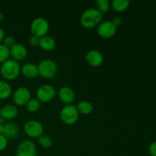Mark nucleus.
Returning a JSON list of instances; mask_svg holds the SVG:
<instances>
[{
	"label": "nucleus",
	"instance_id": "nucleus-17",
	"mask_svg": "<svg viewBox=\"0 0 156 156\" xmlns=\"http://www.w3.org/2000/svg\"><path fill=\"white\" fill-rule=\"evenodd\" d=\"M39 47L44 51H51L56 47V41L52 37L46 35L40 38Z\"/></svg>",
	"mask_w": 156,
	"mask_h": 156
},
{
	"label": "nucleus",
	"instance_id": "nucleus-13",
	"mask_svg": "<svg viewBox=\"0 0 156 156\" xmlns=\"http://www.w3.org/2000/svg\"><path fill=\"white\" fill-rule=\"evenodd\" d=\"M59 100L65 105H73L76 100V94L74 91L69 87L64 86L59 89Z\"/></svg>",
	"mask_w": 156,
	"mask_h": 156
},
{
	"label": "nucleus",
	"instance_id": "nucleus-26",
	"mask_svg": "<svg viewBox=\"0 0 156 156\" xmlns=\"http://www.w3.org/2000/svg\"><path fill=\"white\" fill-rule=\"evenodd\" d=\"M8 141L9 140L2 135H0V152H2L7 148L8 146Z\"/></svg>",
	"mask_w": 156,
	"mask_h": 156
},
{
	"label": "nucleus",
	"instance_id": "nucleus-15",
	"mask_svg": "<svg viewBox=\"0 0 156 156\" xmlns=\"http://www.w3.org/2000/svg\"><path fill=\"white\" fill-rule=\"evenodd\" d=\"M18 111L15 105H6L0 110V116L5 120H12L18 116Z\"/></svg>",
	"mask_w": 156,
	"mask_h": 156
},
{
	"label": "nucleus",
	"instance_id": "nucleus-29",
	"mask_svg": "<svg viewBox=\"0 0 156 156\" xmlns=\"http://www.w3.org/2000/svg\"><path fill=\"white\" fill-rule=\"evenodd\" d=\"M111 21H112L113 24H114V25H115L117 27L121 25V24H122L121 18H119V17H114V18H113V20Z\"/></svg>",
	"mask_w": 156,
	"mask_h": 156
},
{
	"label": "nucleus",
	"instance_id": "nucleus-21",
	"mask_svg": "<svg viewBox=\"0 0 156 156\" xmlns=\"http://www.w3.org/2000/svg\"><path fill=\"white\" fill-rule=\"evenodd\" d=\"M96 9L103 15L107 13L111 7V2L108 0H98L96 2Z\"/></svg>",
	"mask_w": 156,
	"mask_h": 156
},
{
	"label": "nucleus",
	"instance_id": "nucleus-4",
	"mask_svg": "<svg viewBox=\"0 0 156 156\" xmlns=\"http://www.w3.org/2000/svg\"><path fill=\"white\" fill-rule=\"evenodd\" d=\"M79 113L76 106L73 105H65L60 111V119L66 125L71 126L78 121Z\"/></svg>",
	"mask_w": 156,
	"mask_h": 156
},
{
	"label": "nucleus",
	"instance_id": "nucleus-9",
	"mask_svg": "<svg viewBox=\"0 0 156 156\" xmlns=\"http://www.w3.org/2000/svg\"><path fill=\"white\" fill-rule=\"evenodd\" d=\"M117 27L114 25L111 21H103L101 23L97 28L98 34L99 37L105 39L113 37L117 33Z\"/></svg>",
	"mask_w": 156,
	"mask_h": 156
},
{
	"label": "nucleus",
	"instance_id": "nucleus-12",
	"mask_svg": "<svg viewBox=\"0 0 156 156\" xmlns=\"http://www.w3.org/2000/svg\"><path fill=\"white\" fill-rule=\"evenodd\" d=\"M10 56L13 58L14 60L22 61L26 59L27 56V50L23 44L16 43L10 49Z\"/></svg>",
	"mask_w": 156,
	"mask_h": 156
},
{
	"label": "nucleus",
	"instance_id": "nucleus-7",
	"mask_svg": "<svg viewBox=\"0 0 156 156\" xmlns=\"http://www.w3.org/2000/svg\"><path fill=\"white\" fill-rule=\"evenodd\" d=\"M56 89L51 85L45 84L37 88L36 92L37 99L43 103L50 102L53 100L56 96Z\"/></svg>",
	"mask_w": 156,
	"mask_h": 156
},
{
	"label": "nucleus",
	"instance_id": "nucleus-3",
	"mask_svg": "<svg viewBox=\"0 0 156 156\" xmlns=\"http://www.w3.org/2000/svg\"><path fill=\"white\" fill-rule=\"evenodd\" d=\"M39 76L44 79H52L57 73V65L50 59H44L39 62L37 66Z\"/></svg>",
	"mask_w": 156,
	"mask_h": 156
},
{
	"label": "nucleus",
	"instance_id": "nucleus-18",
	"mask_svg": "<svg viewBox=\"0 0 156 156\" xmlns=\"http://www.w3.org/2000/svg\"><path fill=\"white\" fill-rule=\"evenodd\" d=\"M12 93L11 85L7 82L0 80V99L5 100L9 98Z\"/></svg>",
	"mask_w": 156,
	"mask_h": 156
},
{
	"label": "nucleus",
	"instance_id": "nucleus-19",
	"mask_svg": "<svg viewBox=\"0 0 156 156\" xmlns=\"http://www.w3.org/2000/svg\"><path fill=\"white\" fill-rule=\"evenodd\" d=\"M76 108L79 114L87 115L92 112L93 105H91V102L88 101H81L77 104Z\"/></svg>",
	"mask_w": 156,
	"mask_h": 156
},
{
	"label": "nucleus",
	"instance_id": "nucleus-16",
	"mask_svg": "<svg viewBox=\"0 0 156 156\" xmlns=\"http://www.w3.org/2000/svg\"><path fill=\"white\" fill-rule=\"evenodd\" d=\"M21 73L27 79H35L39 76L38 67L34 63H25L21 67Z\"/></svg>",
	"mask_w": 156,
	"mask_h": 156
},
{
	"label": "nucleus",
	"instance_id": "nucleus-5",
	"mask_svg": "<svg viewBox=\"0 0 156 156\" xmlns=\"http://www.w3.org/2000/svg\"><path fill=\"white\" fill-rule=\"evenodd\" d=\"M30 29L32 35L41 38L47 35L49 29H50V24L47 19H45L44 18H41V17H38L32 21Z\"/></svg>",
	"mask_w": 156,
	"mask_h": 156
},
{
	"label": "nucleus",
	"instance_id": "nucleus-24",
	"mask_svg": "<svg viewBox=\"0 0 156 156\" xmlns=\"http://www.w3.org/2000/svg\"><path fill=\"white\" fill-rule=\"evenodd\" d=\"M10 56V50L3 45L0 44V63H3L9 59Z\"/></svg>",
	"mask_w": 156,
	"mask_h": 156
},
{
	"label": "nucleus",
	"instance_id": "nucleus-25",
	"mask_svg": "<svg viewBox=\"0 0 156 156\" xmlns=\"http://www.w3.org/2000/svg\"><path fill=\"white\" fill-rule=\"evenodd\" d=\"M15 44H16V42H15V37H14L13 36H10V35L5 37L4 40H3L2 41L3 45L5 46V47H7V48H9V50H10Z\"/></svg>",
	"mask_w": 156,
	"mask_h": 156
},
{
	"label": "nucleus",
	"instance_id": "nucleus-10",
	"mask_svg": "<svg viewBox=\"0 0 156 156\" xmlns=\"http://www.w3.org/2000/svg\"><path fill=\"white\" fill-rule=\"evenodd\" d=\"M37 148L34 143L29 140L20 143L16 150V156H36Z\"/></svg>",
	"mask_w": 156,
	"mask_h": 156
},
{
	"label": "nucleus",
	"instance_id": "nucleus-30",
	"mask_svg": "<svg viewBox=\"0 0 156 156\" xmlns=\"http://www.w3.org/2000/svg\"><path fill=\"white\" fill-rule=\"evenodd\" d=\"M5 37V35L4 30H3L2 28L0 27V44H2V41L4 40Z\"/></svg>",
	"mask_w": 156,
	"mask_h": 156
},
{
	"label": "nucleus",
	"instance_id": "nucleus-28",
	"mask_svg": "<svg viewBox=\"0 0 156 156\" xmlns=\"http://www.w3.org/2000/svg\"><path fill=\"white\" fill-rule=\"evenodd\" d=\"M149 152L151 156H156V141L152 142L149 147Z\"/></svg>",
	"mask_w": 156,
	"mask_h": 156
},
{
	"label": "nucleus",
	"instance_id": "nucleus-32",
	"mask_svg": "<svg viewBox=\"0 0 156 156\" xmlns=\"http://www.w3.org/2000/svg\"><path fill=\"white\" fill-rule=\"evenodd\" d=\"M4 21V15L2 12H0V22H2Z\"/></svg>",
	"mask_w": 156,
	"mask_h": 156
},
{
	"label": "nucleus",
	"instance_id": "nucleus-8",
	"mask_svg": "<svg viewBox=\"0 0 156 156\" xmlns=\"http://www.w3.org/2000/svg\"><path fill=\"white\" fill-rule=\"evenodd\" d=\"M30 91L26 87H19L12 94V99L15 106H24L30 99Z\"/></svg>",
	"mask_w": 156,
	"mask_h": 156
},
{
	"label": "nucleus",
	"instance_id": "nucleus-14",
	"mask_svg": "<svg viewBox=\"0 0 156 156\" xmlns=\"http://www.w3.org/2000/svg\"><path fill=\"white\" fill-rule=\"evenodd\" d=\"M19 133V128L18 125L13 122H7L4 123L2 135L8 140H13L16 138Z\"/></svg>",
	"mask_w": 156,
	"mask_h": 156
},
{
	"label": "nucleus",
	"instance_id": "nucleus-1",
	"mask_svg": "<svg viewBox=\"0 0 156 156\" xmlns=\"http://www.w3.org/2000/svg\"><path fill=\"white\" fill-rule=\"evenodd\" d=\"M103 15L96 9L91 8L85 10L80 18V23L85 28L91 29L98 27L102 22Z\"/></svg>",
	"mask_w": 156,
	"mask_h": 156
},
{
	"label": "nucleus",
	"instance_id": "nucleus-33",
	"mask_svg": "<svg viewBox=\"0 0 156 156\" xmlns=\"http://www.w3.org/2000/svg\"><path fill=\"white\" fill-rule=\"evenodd\" d=\"M0 110H1V108H0Z\"/></svg>",
	"mask_w": 156,
	"mask_h": 156
},
{
	"label": "nucleus",
	"instance_id": "nucleus-11",
	"mask_svg": "<svg viewBox=\"0 0 156 156\" xmlns=\"http://www.w3.org/2000/svg\"><path fill=\"white\" fill-rule=\"evenodd\" d=\"M87 62L91 67H98L104 62V56L100 51L97 50H91L85 56Z\"/></svg>",
	"mask_w": 156,
	"mask_h": 156
},
{
	"label": "nucleus",
	"instance_id": "nucleus-2",
	"mask_svg": "<svg viewBox=\"0 0 156 156\" xmlns=\"http://www.w3.org/2000/svg\"><path fill=\"white\" fill-rule=\"evenodd\" d=\"M0 73L5 79L15 80L21 73V66L18 62L9 59L0 66Z\"/></svg>",
	"mask_w": 156,
	"mask_h": 156
},
{
	"label": "nucleus",
	"instance_id": "nucleus-20",
	"mask_svg": "<svg viewBox=\"0 0 156 156\" xmlns=\"http://www.w3.org/2000/svg\"><path fill=\"white\" fill-rule=\"evenodd\" d=\"M111 8L117 12H123L126 11L129 6L128 0H113L111 2Z\"/></svg>",
	"mask_w": 156,
	"mask_h": 156
},
{
	"label": "nucleus",
	"instance_id": "nucleus-27",
	"mask_svg": "<svg viewBox=\"0 0 156 156\" xmlns=\"http://www.w3.org/2000/svg\"><path fill=\"white\" fill-rule=\"evenodd\" d=\"M29 42H30V45L33 46V47H37V46H39L40 37L32 35L29 39Z\"/></svg>",
	"mask_w": 156,
	"mask_h": 156
},
{
	"label": "nucleus",
	"instance_id": "nucleus-22",
	"mask_svg": "<svg viewBox=\"0 0 156 156\" xmlns=\"http://www.w3.org/2000/svg\"><path fill=\"white\" fill-rule=\"evenodd\" d=\"M38 143L44 149H50L53 145V140L50 136L47 134H43L38 138Z\"/></svg>",
	"mask_w": 156,
	"mask_h": 156
},
{
	"label": "nucleus",
	"instance_id": "nucleus-6",
	"mask_svg": "<svg viewBox=\"0 0 156 156\" xmlns=\"http://www.w3.org/2000/svg\"><path fill=\"white\" fill-rule=\"evenodd\" d=\"M24 131L30 138H39L44 134V126L37 120H30L24 124Z\"/></svg>",
	"mask_w": 156,
	"mask_h": 156
},
{
	"label": "nucleus",
	"instance_id": "nucleus-23",
	"mask_svg": "<svg viewBox=\"0 0 156 156\" xmlns=\"http://www.w3.org/2000/svg\"><path fill=\"white\" fill-rule=\"evenodd\" d=\"M41 101L37 98H30L26 105L27 110L30 113H35L38 111L41 108Z\"/></svg>",
	"mask_w": 156,
	"mask_h": 156
},
{
	"label": "nucleus",
	"instance_id": "nucleus-31",
	"mask_svg": "<svg viewBox=\"0 0 156 156\" xmlns=\"http://www.w3.org/2000/svg\"><path fill=\"white\" fill-rule=\"evenodd\" d=\"M3 128H4V123H0V135L3 133Z\"/></svg>",
	"mask_w": 156,
	"mask_h": 156
}]
</instances>
